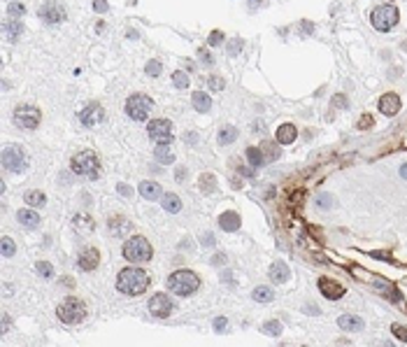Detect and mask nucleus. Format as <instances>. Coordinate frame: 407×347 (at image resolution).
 <instances>
[{"label": "nucleus", "instance_id": "1", "mask_svg": "<svg viewBox=\"0 0 407 347\" xmlns=\"http://www.w3.org/2000/svg\"><path fill=\"white\" fill-rule=\"evenodd\" d=\"M151 284V277L142 268H123L116 277V289L126 296H140L145 294L147 287Z\"/></svg>", "mask_w": 407, "mask_h": 347}, {"label": "nucleus", "instance_id": "2", "mask_svg": "<svg viewBox=\"0 0 407 347\" xmlns=\"http://www.w3.org/2000/svg\"><path fill=\"white\" fill-rule=\"evenodd\" d=\"M200 287V277L193 273V270H175V273L168 277V289L175 294V296H191L193 291H198Z\"/></svg>", "mask_w": 407, "mask_h": 347}, {"label": "nucleus", "instance_id": "3", "mask_svg": "<svg viewBox=\"0 0 407 347\" xmlns=\"http://www.w3.org/2000/svg\"><path fill=\"white\" fill-rule=\"evenodd\" d=\"M151 245H149V240L142 238V235H133L130 240H126V245H123V259L130 261V264H145L151 259Z\"/></svg>", "mask_w": 407, "mask_h": 347}, {"label": "nucleus", "instance_id": "4", "mask_svg": "<svg viewBox=\"0 0 407 347\" xmlns=\"http://www.w3.org/2000/svg\"><path fill=\"white\" fill-rule=\"evenodd\" d=\"M58 319L63 324H81L86 319V306L81 303L79 298H63L61 306L56 308Z\"/></svg>", "mask_w": 407, "mask_h": 347}, {"label": "nucleus", "instance_id": "5", "mask_svg": "<svg viewBox=\"0 0 407 347\" xmlns=\"http://www.w3.org/2000/svg\"><path fill=\"white\" fill-rule=\"evenodd\" d=\"M398 19H400V14H398V7H396V5H379V7H374L372 14H370V21H372V26L379 33H389L391 28H396Z\"/></svg>", "mask_w": 407, "mask_h": 347}, {"label": "nucleus", "instance_id": "6", "mask_svg": "<svg viewBox=\"0 0 407 347\" xmlns=\"http://www.w3.org/2000/svg\"><path fill=\"white\" fill-rule=\"evenodd\" d=\"M2 168L7 173H24L28 168V154L19 145H9L2 149Z\"/></svg>", "mask_w": 407, "mask_h": 347}, {"label": "nucleus", "instance_id": "7", "mask_svg": "<svg viewBox=\"0 0 407 347\" xmlns=\"http://www.w3.org/2000/svg\"><path fill=\"white\" fill-rule=\"evenodd\" d=\"M73 170L81 177H91V180H96L98 170H100V161H98L96 152H79L77 156L73 158Z\"/></svg>", "mask_w": 407, "mask_h": 347}, {"label": "nucleus", "instance_id": "8", "mask_svg": "<svg viewBox=\"0 0 407 347\" xmlns=\"http://www.w3.org/2000/svg\"><path fill=\"white\" fill-rule=\"evenodd\" d=\"M154 108V100L149 96H142V93H135L126 100V115L133 119V121H145L149 112Z\"/></svg>", "mask_w": 407, "mask_h": 347}, {"label": "nucleus", "instance_id": "9", "mask_svg": "<svg viewBox=\"0 0 407 347\" xmlns=\"http://www.w3.org/2000/svg\"><path fill=\"white\" fill-rule=\"evenodd\" d=\"M14 124L24 131H33L40 126V110L33 105H19L14 110Z\"/></svg>", "mask_w": 407, "mask_h": 347}, {"label": "nucleus", "instance_id": "10", "mask_svg": "<svg viewBox=\"0 0 407 347\" xmlns=\"http://www.w3.org/2000/svg\"><path fill=\"white\" fill-rule=\"evenodd\" d=\"M147 133H149V138L156 142V145H163V142H172V124L168 119H154V121H149L147 126Z\"/></svg>", "mask_w": 407, "mask_h": 347}, {"label": "nucleus", "instance_id": "11", "mask_svg": "<svg viewBox=\"0 0 407 347\" xmlns=\"http://www.w3.org/2000/svg\"><path fill=\"white\" fill-rule=\"evenodd\" d=\"M40 19L42 21H47V24H61V21H65V7L61 5V2H44L40 7Z\"/></svg>", "mask_w": 407, "mask_h": 347}, {"label": "nucleus", "instance_id": "12", "mask_svg": "<svg viewBox=\"0 0 407 347\" xmlns=\"http://www.w3.org/2000/svg\"><path fill=\"white\" fill-rule=\"evenodd\" d=\"M149 312L154 314V317H168V314L172 312V301L165 294H156V296H151V301H149Z\"/></svg>", "mask_w": 407, "mask_h": 347}, {"label": "nucleus", "instance_id": "13", "mask_svg": "<svg viewBox=\"0 0 407 347\" xmlns=\"http://www.w3.org/2000/svg\"><path fill=\"white\" fill-rule=\"evenodd\" d=\"M103 116H105V112H103V108L98 105V103H91V105H86V108L79 112V121L86 128H91V126H96L103 121Z\"/></svg>", "mask_w": 407, "mask_h": 347}, {"label": "nucleus", "instance_id": "14", "mask_svg": "<svg viewBox=\"0 0 407 347\" xmlns=\"http://www.w3.org/2000/svg\"><path fill=\"white\" fill-rule=\"evenodd\" d=\"M379 112L386 116H393L400 112V98L396 93H384L379 98Z\"/></svg>", "mask_w": 407, "mask_h": 347}, {"label": "nucleus", "instance_id": "15", "mask_svg": "<svg viewBox=\"0 0 407 347\" xmlns=\"http://www.w3.org/2000/svg\"><path fill=\"white\" fill-rule=\"evenodd\" d=\"M98 261H100V254H98V249L86 247V249H84V252L79 254V259H77V266H79L81 270H96V268H98Z\"/></svg>", "mask_w": 407, "mask_h": 347}, {"label": "nucleus", "instance_id": "16", "mask_svg": "<svg viewBox=\"0 0 407 347\" xmlns=\"http://www.w3.org/2000/svg\"><path fill=\"white\" fill-rule=\"evenodd\" d=\"M319 291H321L326 298H333V301L344 296V287H340V284L333 282V280H326V277L324 280H319Z\"/></svg>", "mask_w": 407, "mask_h": 347}, {"label": "nucleus", "instance_id": "17", "mask_svg": "<svg viewBox=\"0 0 407 347\" xmlns=\"http://www.w3.org/2000/svg\"><path fill=\"white\" fill-rule=\"evenodd\" d=\"M16 219H19V224L26 226V229H35V226L40 224V217H37L35 210H31V205L24 207V210H19V212H16Z\"/></svg>", "mask_w": 407, "mask_h": 347}, {"label": "nucleus", "instance_id": "18", "mask_svg": "<svg viewBox=\"0 0 407 347\" xmlns=\"http://www.w3.org/2000/svg\"><path fill=\"white\" fill-rule=\"evenodd\" d=\"M291 277V270H289V266L282 264V261H277V264L270 266V280L277 282V284H282V282H289Z\"/></svg>", "mask_w": 407, "mask_h": 347}, {"label": "nucleus", "instance_id": "19", "mask_svg": "<svg viewBox=\"0 0 407 347\" xmlns=\"http://www.w3.org/2000/svg\"><path fill=\"white\" fill-rule=\"evenodd\" d=\"M296 138H298V131H296L293 124H282L277 128V142L279 145H291V142H296Z\"/></svg>", "mask_w": 407, "mask_h": 347}, {"label": "nucleus", "instance_id": "20", "mask_svg": "<svg viewBox=\"0 0 407 347\" xmlns=\"http://www.w3.org/2000/svg\"><path fill=\"white\" fill-rule=\"evenodd\" d=\"M219 226L223 229V231L228 233H233L240 229V215L237 212H233V210H228V212H223V215L219 217Z\"/></svg>", "mask_w": 407, "mask_h": 347}, {"label": "nucleus", "instance_id": "21", "mask_svg": "<svg viewBox=\"0 0 407 347\" xmlns=\"http://www.w3.org/2000/svg\"><path fill=\"white\" fill-rule=\"evenodd\" d=\"M140 193H142V198H147V200L163 198L161 184H156V182H142V184H140Z\"/></svg>", "mask_w": 407, "mask_h": 347}, {"label": "nucleus", "instance_id": "22", "mask_svg": "<svg viewBox=\"0 0 407 347\" xmlns=\"http://www.w3.org/2000/svg\"><path fill=\"white\" fill-rule=\"evenodd\" d=\"M191 103H193V110L200 112V115L210 112V108H212V98L205 91H195L193 96H191Z\"/></svg>", "mask_w": 407, "mask_h": 347}, {"label": "nucleus", "instance_id": "23", "mask_svg": "<svg viewBox=\"0 0 407 347\" xmlns=\"http://www.w3.org/2000/svg\"><path fill=\"white\" fill-rule=\"evenodd\" d=\"M337 326L342 331H363V319L361 317H351V314H342L340 319H337Z\"/></svg>", "mask_w": 407, "mask_h": 347}, {"label": "nucleus", "instance_id": "24", "mask_svg": "<svg viewBox=\"0 0 407 347\" xmlns=\"http://www.w3.org/2000/svg\"><path fill=\"white\" fill-rule=\"evenodd\" d=\"M133 226H130V222L128 219H123V217H114V219H110V233L112 235H126V233L130 231Z\"/></svg>", "mask_w": 407, "mask_h": 347}, {"label": "nucleus", "instance_id": "25", "mask_svg": "<svg viewBox=\"0 0 407 347\" xmlns=\"http://www.w3.org/2000/svg\"><path fill=\"white\" fill-rule=\"evenodd\" d=\"M154 154H156V161L158 163H172L175 161V152L170 149V145L168 142H163V145H156V149H154Z\"/></svg>", "mask_w": 407, "mask_h": 347}, {"label": "nucleus", "instance_id": "26", "mask_svg": "<svg viewBox=\"0 0 407 347\" xmlns=\"http://www.w3.org/2000/svg\"><path fill=\"white\" fill-rule=\"evenodd\" d=\"M161 203H163V207H165L170 215H177L179 210H182V200H179L175 193H165V196L161 198Z\"/></svg>", "mask_w": 407, "mask_h": 347}, {"label": "nucleus", "instance_id": "27", "mask_svg": "<svg viewBox=\"0 0 407 347\" xmlns=\"http://www.w3.org/2000/svg\"><path fill=\"white\" fill-rule=\"evenodd\" d=\"M24 198H26V205H31V207H42L47 203V198H44L42 191H28Z\"/></svg>", "mask_w": 407, "mask_h": 347}, {"label": "nucleus", "instance_id": "28", "mask_svg": "<svg viewBox=\"0 0 407 347\" xmlns=\"http://www.w3.org/2000/svg\"><path fill=\"white\" fill-rule=\"evenodd\" d=\"M254 301H259V303H270V301H275V294L270 287H256L254 289Z\"/></svg>", "mask_w": 407, "mask_h": 347}, {"label": "nucleus", "instance_id": "29", "mask_svg": "<svg viewBox=\"0 0 407 347\" xmlns=\"http://www.w3.org/2000/svg\"><path fill=\"white\" fill-rule=\"evenodd\" d=\"M235 138H237L235 126H226V128L219 131V145H230V142H235Z\"/></svg>", "mask_w": 407, "mask_h": 347}, {"label": "nucleus", "instance_id": "30", "mask_svg": "<svg viewBox=\"0 0 407 347\" xmlns=\"http://www.w3.org/2000/svg\"><path fill=\"white\" fill-rule=\"evenodd\" d=\"M247 158H249L252 168H259V165L265 161V156H263V149H260V147H249V149H247Z\"/></svg>", "mask_w": 407, "mask_h": 347}, {"label": "nucleus", "instance_id": "31", "mask_svg": "<svg viewBox=\"0 0 407 347\" xmlns=\"http://www.w3.org/2000/svg\"><path fill=\"white\" fill-rule=\"evenodd\" d=\"M21 31H24L21 21H7V24H5V38H7V40H16V38L21 35Z\"/></svg>", "mask_w": 407, "mask_h": 347}, {"label": "nucleus", "instance_id": "32", "mask_svg": "<svg viewBox=\"0 0 407 347\" xmlns=\"http://www.w3.org/2000/svg\"><path fill=\"white\" fill-rule=\"evenodd\" d=\"M214 189H217V180H214V175L205 173L203 177H200V191H203V193H212Z\"/></svg>", "mask_w": 407, "mask_h": 347}, {"label": "nucleus", "instance_id": "33", "mask_svg": "<svg viewBox=\"0 0 407 347\" xmlns=\"http://www.w3.org/2000/svg\"><path fill=\"white\" fill-rule=\"evenodd\" d=\"M73 224L79 229V231H93V219H89L86 215H77L73 217Z\"/></svg>", "mask_w": 407, "mask_h": 347}, {"label": "nucleus", "instance_id": "34", "mask_svg": "<svg viewBox=\"0 0 407 347\" xmlns=\"http://www.w3.org/2000/svg\"><path fill=\"white\" fill-rule=\"evenodd\" d=\"M314 203H317V207H321V210H331V207L335 205V198L331 193H319L317 198H314Z\"/></svg>", "mask_w": 407, "mask_h": 347}, {"label": "nucleus", "instance_id": "35", "mask_svg": "<svg viewBox=\"0 0 407 347\" xmlns=\"http://www.w3.org/2000/svg\"><path fill=\"white\" fill-rule=\"evenodd\" d=\"M188 82H191V79H188V75L182 73V70H177V73L172 75V84H175L177 89H186Z\"/></svg>", "mask_w": 407, "mask_h": 347}, {"label": "nucleus", "instance_id": "36", "mask_svg": "<svg viewBox=\"0 0 407 347\" xmlns=\"http://www.w3.org/2000/svg\"><path fill=\"white\" fill-rule=\"evenodd\" d=\"M263 333H268V336H279L282 333V324L277 322V319H272V322H268V324H263Z\"/></svg>", "mask_w": 407, "mask_h": 347}, {"label": "nucleus", "instance_id": "37", "mask_svg": "<svg viewBox=\"0 0 407 347\" xmlns=\"http://www.w3.org/2000/svg\"><path fill=\"white\" fill-rule=\"evenodd\" d=\"M391 333H393L400 343H407V329L403 324H393V326H391Z\"/></svg>", "mask_w": 407, "mask_h": 347}, {"label": "nucleus", "instance_id": "38", "mask_svg": "<svg viewBox=\"0 0 407 347\" xmlns=\"http://www.w3.org/2000/svg\"><path fill=\"white\" fill-rule=\"evenodd\" d=\"M35 270H37V275H42V277H51V275H54V268H51L47 261H40V264H35Z\"/></svg>", "mask_w": 407, "mask_h": 347}, {"label": "nucleus", "instance_id": "39", "mask_svg": "<svg viewBox=\"0 0 407 347\" xmlns=\"http://www.w3.org/2000/svg\"><path fill=\"white\" fill-rule=\"evenodd\" d=\"M147 75H149V77H158V75H161V63H158V61H149V63H147Z\"/></svg>", "mask_w": 407, "mask_h": 347}, {"label": "nucleus", "instance_id": "40", "mask_svg": "<svg viewBox=\"0 0 407 347\" xmlns=\"http://www.w3.org/2000/svg\"><path fill=\"white\" fill-rule=\"evenodd\" d=\"M14 242H12V238H2V254L5 256H12L14 254Z\"/></svg>", "mask_w": 407, "mask_h": 347}, {"label": "nucleus", "instance_id": "41", "mask_svg": "<svg viewBox=\"0 0 407 347\" xmlns=\"http://www.w3.org/2000/svg\"><path fill=\"white\" fill-rule=\"evenodd\" d=\"M24 12H26V7L21 2H12V5H9V14H12V17H24Z\"/></svg>", "mask_w": 407, "mask_h": 347}, {"label": "nucleus", "instance_id": "42", "mask_svg": "<svg viewBox=\"0 0 407 347\" xmlns=\"http://www.w3.org/2000/svg\"><path fill=\"white\" fill-rule=\"evenodd\" d=\"M210 86H212V89H214V91H221V89H223L226 84H223V79H221V77H217V75H212V77H210Z\"/></svg>", "mask_w": 407, "mask_h": 347}, {"label": "nucleus", "instance_id": "43", "mask_svg": "<svg viewBox=\"0 0 407 347\" xmlns=\"http://www.w3.org/2000/svg\"><path fill=\"white\" fill-rule=\"evenodd\" d=\"M221 42H223V33L214 31V33L210 35V44H212V47H217V44H221Z\"/></svg>", "mask_w": 407, "mask_h": 347}, {"label": "nucleus", "instance_id": "44", "mask_svg": "<svg viewBox=\"0 0 407 347\" xmlns=\"http://www.w3.org/2000/svg\"><path fill=\"white\" fill-rule=\"evenodd\" d=\"M107 7H110V5H107V0H93V9H96V12H100V14H103V12H107Z\"/></svg>", "mask_w": 407, "mask_h": 347}, {"label": "nucleus", "instance_id": "45", "mask_svg": "<svg viewBox=\"0 0 407 347\" xmlns=\"http://www.w3.org/2000/svg\"><path fill=\"white\" fill-rule=\"evenodd\" d=\"M116 189H119V193H121L123 198H130V196H133V189H130L128 184H119Z\"/></svg>", "mask_w": 407, "mask_h": 347}, {"label": "nucleus", "instance_id": "46", "mask_svg": "<svg viewBox=\"0 0 407 347\" xmlns=\"http://www.w3.org/2000/svg\"><path fill=\"white\" fill-rule=\"evenodd\" d=\"M240 49H242V40H235L233 44H230V47H228V54H230V56H235Z\"/></svg>", "mask_w": 407, "mask_h": 347}, {"label": "nucleus", "instance_id": "47", "mask_svg": "<svg viewBox=\"0 0 407 347\" xmlns=\"http://www.w3.org/2000/svg\"><path fill=\"white\" fill-rule=\"evenodd\" d=\"M214 331H217V333H219V331H226V319H223V317H217V319H214Z\"/></svg>", "mask_w": 407, "mask_h": 347}, {"label": "nucleus", "instance_id": "48", "mask_svg": "<svg viewBox=\"0 0 407 347\" xmlns=\"http://www.w3.org/2000/svg\"><path fill=\"white\" fill-rule=\"evenodd\" d=\"M177 182H182V180H186V168H177Z\"/></svg>", "mask_w": 407, "mask_h": 347}, {"label": "nucleus", "instance_id": "49", "mask_svg": "<svg viewBox=\"0 0 407 347\" xmlns=\"http://www.w3.org/2000/svg\"><path fill=\"white\" fill-rule=\"evenodd\" d=\"M223 261H226V256H223V254H217L214 259H212V264H214V266H223Z\"/></svg>", "mask_w": 407, "mask_h": 347}, {"label": "nucleus", "instance_id": "50", "mask_svg": "<svg viewBox=\"0 0 407 347\" xmlns=\"http://www.w3.org/2000/svg\"><path fill=\"white\" fill-rule=\"evenodd\" d=\"M200 58H205V63H207V66H212V63H214L210 54H203V49H200Z\"/></svg>", "mask_w": 407, "mask_h": 347}, {"label": "nucleus", "instance_id": "51", "mask_svg": "<svg viewBox=\"0 0 407 347\" xmlns=\"http://www.w3.org/2000/svg\"><path fill=\"white\" fill-rule=\"evenodd\" d=\"M205 242H207V245H205V247H212V245H214V238H212L210 233H207V235H205Z\"/></svg>", "mask_w": 407, "mask_h": 347}, {"label": "nucleus", "instance_id": "52", "mask_svg": "<svg viewBox=\"0 0 407 347\" xmlns=\"http://www.w3.org/2000/svg\"><path fill=\"white\" fill-rule=\"evenodd\" d=\"M400 175H403V177H405V180H407V163H403V165H400Z\"/></svg>", "mask_w": 407, "mask_h": 347}, {"label": "nucleus", "instance_id": "53", "mask_svg": "<svg viewBox=\"0 0 407 347\" xmlns=\"http://www.w3.org/2000/svg\"><path fill=\"white\" fill-rule=\"evenodd\" d=\"M7 326H9V317L5 314V322H2V331H7Z\"/></svg>", "mask_w": 407, "mask_h": 347}]
</instances>
